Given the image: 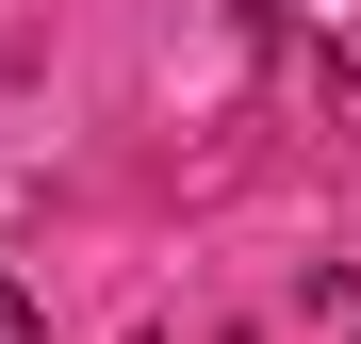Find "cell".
Returning <instances> with one entry per match:
<instances>
[{"label":"cell","mask_w":361,"mask_h":344,"mask_svg":"<svg viewBox=\"0 0 361 344\" xmlns=\"http://www.w3.org/2000/svg\"><path fill=\"white\" fill-rule=\"evenodd\" d=\"M263 33H295V49H329V66H361V0H247Z\"/></svg>","instance_id":"6da1fadb"},{"label":"cell","mask_w":361,"mask_h":344,"mask_svg":"<svg viewBox=\"0 0 361 344\" xmlns=\"http://www.w3.org/2000/svg\"><path fill=\"white\" fill-rule=\"evenodd\" d=\"M0 344H49V328H33V295H17V279H0Z\"/></svg>","instance_id":"7a4b0ae2"}]
</instances>
